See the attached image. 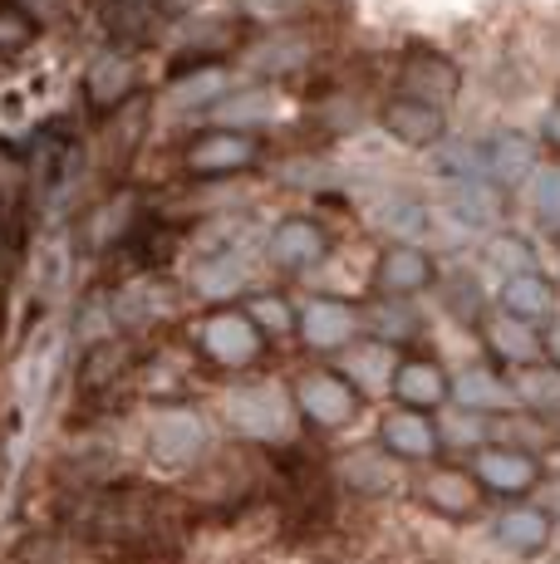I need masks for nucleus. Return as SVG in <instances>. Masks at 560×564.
<instances>
[{"label": "nucleus", "mask_w": 560, "mask_h": 564, "mask_svg": "<svg viewBox=\"0 0 560 564\" xmlns=\"http://www.w3.org/2000/svg\"><path fill=\"white\" fill-rule=\"evenodd\" d=\"M300 403L315 412L320 422H344L354 412V393L340 378H310V383L300 388Z\"/></svg>", "instance_id": "obj_17"}, {"label": "nucleus", "mask_w": 560, "mask_h": 564, "mask_svg": "<svg viewBox=\"0 0 560 564\" xmlns=\"http://www.w3.org/2000/svg\"><path fill=\"white\" fill-rule=\"evenodd\" d=\"M536 206L546 221H560V167L536 172Z\"/></svg>", "instance_id": "obj_24"}, {"label": "nucleus", "mask_w": 560, "mask_h": 564, "mask_svg": "<svg viewBox=\"0 0 560 564\" xmlns=\"http://www.w3.org/2000/svg\"><path fill=\"white\" fill-rule=\"evenodd\" d=\"M300 329H305L310 344L330 349V344H344L354 334V314L344 305H335V300H315V305L305 310V319H300Z\"/></svg>", "instance_id": "obj_14"}, {"label": "nucleus", "mask_w": 560, "mask_h": 564, "mask_svg": "<svg viewBox=\"0 0 560 564\" xmlns=\"http://www.w3.org/2000/svg\"><path fill=\"white\" fill-rule=\"evenodd\" d=\"M384 447L398 452V457L423 462V457H433L438 452V427L428 422V412H418V408L394 412V417L384 422Z\"/></svg>", "instance_id": "obj_9"}, {"label": "nucleus", "mask_w": 560, "mask_h": 564, "mask_svg": "<svg viewBox=\"0 0 560 564\" xmlns=\"http://www.w3.org/2000/svg\"><path fill=\"white\" fill-rule=\"evenodd\" d=\"M222 69H202V74H187V79L172 84V94H177V104H202V99H217L222 94Z\"/></svg>", "instance_id": "obj_22"}, {"label": "nucleus", "mask_w": 560, "mask_h": 564, "mask_svg": "<svg viewBox=\"0 0 560 564\" xmlns=\"http://www.w3.org/2000/svg\"><path fill=\"white\" fill-rule=\"evenodd\" d=\"M541 506H546V516H560V476H556V481L551 486H541Z\"/></svg>", "instance_id": "obj_31"}, {"label": "nucleus", "mask_w": 560, "mask_h": 564, "mask_svg": "<svg viewBox=\"0 0 560 564\" xmlns=\"http://www.w3.org/2000/svg\"><path fill=\"white\" fill-rule=\"evenodd\" d=\"M541 339H546V354H551V364L560 368V314H556L551 324H546V334H541Z\"/></svg>", "instance_id": "obj_29"}, {"label": "nucleus", "mask_w": 560, "mask_h": 564, "mask_svg": "<svg viewBox=\"0 0 560 564\" xmlns=\"http://www.w3.org/2000/svg\"><path fill=\"white\" fill-rule=\"evenodd\" d=\"M497 540L516 555H536V550L551 545V516L541 506H511L497 516Z\"/></svg>", "instance_id": "obj_7"}, {"label": "nucleus", "mask_w": 560, "mask_h": 564, "mask_svg": "<svg viewBox=\"0 0 560 564\" xmlns=\"http://www.w3.org/2000/svg\"><path fill=\"white\" fill-rule=\"evenodd\" d=\"M379 226L384 231H394V236H403V241H413V236H423L428 216H423V206L418 202L389 197V202H379Z\"/></svg>", "instance_id": "obj_20"}, {"label": "nucleus", "mask_w": 560, "mask_h": 564, "mask_svg": "<svg viewBox=\"0 0 560 564\" xmlns=\"http://www.w3.org/2000/svg\"><path fill=\"white\" fill-rule=\"evenodd\" d=\"M541 133H546V143H556V148H560V108H551V113H546Z\"/></svg>", "instance_id": "obj_32"}, {"label": "nucleus", "mask_w": 560, "mask_h": 564, "mask_svg": "<svg viewBox=\"0 0 560 564\" xmlns=\"http://www.w3.org/2000/svg\"><path fill=\"white\" fill-rule=\"evenodd\" d=\"M271 256L280 265H315L325 256V231L315 221H286L271 236Z\"/></svg>", "instance_id": "obj_13"}, {"label": "nucleus", "mask_w": 560, "mask_h": 564, "mask_svg": "<svg viewBox=\"0 0 560 564\" xmlns=\"http://www.w3.org/2000/svg\"><path fill=\"white\" fill-rule=\"evenodd\" d=\"M207 344H212V354H217V359L246 364L256 354V329H251V319H241V314H222V319H212Z\"/></svg>", "instance_id": "obj_15"}, {"label": "nucleus", "mask_w": 560, "mask_h": 564, "mask_svg": "<svg viewBox=\"0 0 560 564\" xmlns=\"http://www.w3.org/2000/svg\"><path fill=\"white\" fill-rule=\"evenodd\" d=\"M452 212L467 226H492L502 216L497 182H452Z\"/></svg>", "instance_id": "obj_16"}, {"label": "nucleus", "mask_w": 560, "mask_h": 564, "mask_svg": "<svg viewBox=\"0 0 560 564\" xmlns=\"http://www.w3.org/2000/svg\"><path fill=\"white\" fill-rule=\"evenodd\" d=\"M536 172V143L526 133H497L487 143V177L502 187H516Z\"/></svg>", "instance_id": "obj_8"}, {"label": "nucleus", "mask_w": 560, "mask_h": 564, "mask_svg": "<svg viewBox=\"0 0 560 564\" xmlns=\"http://www.w3.org/2000/svg\"><path fill=\"white\" fill-rule=\"evenodd\" d=\"M443 172H448L452 182H492V177H487V148L448 143V148H443Z\"/></svg>", "instance_id": "obj_21"}, {"label": "nucleus", "mask_w": 560, "mask_h": 564, "mask_svg": "<svg viewBox=\"0 0 560 564\" xmlns=\"http://www.w3.org/2000/svg\"><path fill=\"white\" fill-rule=\"evenodd\" d=\"M457 403L477 408V412H497L511 403V388H506L497 373H487V368H467V373L457 378Z\"/></svg>", "instance_id": "obj_18"}, {"label": "nucleus", "mask_w": 560, "mask_h": 564, "mask_svg": "<svg viewBox=\"0 0 560 564\" xmlns=\"http://www.w3.org/2000/svg\"><path fill=\"white\" fill-rule=\"evenodd\" d=\"M472 476L497 496H526L541 486L536 457L531 452H516V447H482L477 457H472Z\"/></svg>", "instance_id": "obj_1"}, {"label": "nucleus", "mask_w": 560, "mask_h": 564, "mask_svg": "<svg viewBox=\"0 0 560 564\" xmlns=\"http://www.w3.org/2000/svg\"><path fill=\"white\" fill-rule=\"evenodd\" d=\"M556 305V290L546 275H536V270H521V275H506L502 285V310L516 314V319H546Z\"/></svg>", "instance_id": "obj_11"}, {"label": "nucleus", "mask_w": 560, "mask_h": 564, "mask_svg": "<svg viewBox=\"0 0 560 564\" xmlns=\"http://www.w3.org/2000/svg\"><path fill=\"white\" fill-rule=\"evenodd\" d=\"M128 84V69H118V64H109V74H104V64L94 69V94H99V104H114L118 94H123Z\"/></svg>", "instance_id": "obj_26"}, {"label": "nucleus", "mask_w": 560, "mask_h": 564, "mask_svg": "<svg viewBox=\"0 0 560 564\" xmlns=\"http://www.w3.org/2000/svg\"><path fill=\"white\" fill-rule=\"evenodd\" d=\"M516 398L531 403L536 412H560V368L526 364L521 373H516Z\"/></svg>", "instance_id": "obj_19"}, {"label": "nucleus", "mask_w": 560, "mask_h": 564, "mask_svg": "<svg viewBox=\"0 0 560 564\" xmlns=\"http://www.w3.org/2000/svg\"><path fill=\"white\" fill-rule=\"evenodd\" d=\"M256 113H266V99H256V94H251V104H231V108H226V118H256Z\"/></svg>", "instance_id": "obj_30"}, {"label": "nucleus", "mask_w": 560, "mask_h": 564, "mask_svg": "<svg viewBox=\"0 0 560 564\" xmlns=\"http://www.w3.org/2000/svg\"><path fill=\"white\" fill-rule=\"evenodd\" d=\"M256 319H266L271 329H286V310L276 305V300H266V305H256Z\"/></svg>", "instance_id": "obj_28"}, {"label": "nucleus", "mask_w": 560, "mask_h": 564, "mask_svg": "<svg viewBox=\"0 0 560 564\" xmlns=\"http://www.w3.org/2000/svg\"><path fill=\"white\" fill-rule=\"evenodd\" d=\"M384 128L398 138V143H408V148H428V143H438L443 138V108H433V104H423V99H394L389 108H384Z\"/></svg>", "instance_id": "obj_4"}, {"label": "nucleus", "mask_w": 560, "mask_h": 564, "mask_svg": "<svg viewBox=\"0 0 560 564\" xmlns=\"http://www.w3.org/2000/svg\"><path fill=\"white\" fill-rule=\"evenodd\" d=\"M487 344H492V354L506 359V364H536V354L546 349V339L536 334V324L516 319V314H506V310L487 324Z\"/></svg>", "instance_id": "obj_10"}, {"label": "nucleus", "mask_w": 560, "mask_h": 564, "mask_svg": "<svg viewBox=\"0 0 560 564\" xmlns=\"http://www.w3.org/2000/svg\"><path fill=\"white\" fill-rule=\"evenodd\" d=\"M379 290L384 295H413V290H423L428 280H433V260H428L418 246H394V251L379 256Z\"/></svg>", "instance_id": "obj_6"}, {"label": "nucleus", "mask_w": 560, "mask_h": 564, "mask_svg": "<svg viewBox=\"0 0 560 564\" xmlns=\"http://www.w3.org/2000/svg\"><path fill=\"white\" fill-rule=\"evenodd\" d=\"M492 260H497L502 270H511V275H521V270H536L531 246H526L521 236H497V241H492Z\"/></svg>", "instance_id": "obj_23"}, {"label": "nucleus", "mask_w": 560, "mask_h": 564, "mask_svg": "<svg viewBox=\"0 0 560 564\" xmlns=\"http://www.w3.org/2000/svg\"><path fill=\"white\" fill-rule=\"evenodd\" d=\"M423 501L443 516H472L482 506V481L457 466H438L423 476Z\"/></svg>", "instance_id": "obj_3"}, {"label": "nucleus", "mask_w": 560, "mask_h": 564, "mask_svg": "<svg viewBox=\"0 0 560 564\" xmlns=\"http://www.w3.org/2000/svg\"><path fill=\"white\" fill-rule=\"evenodd\" d=\"M448 305L457 310V314H467V319H472V314L482 310V295H477V285H472L467 275H462V280H452V295H448Z\"/></svg>", "instance_id": "obj_27"}, {"label": "nucleus", "mask_w": 560, "mask_h": 564, "mask_svg": "<svg viewBox=\"0 0 560 564\" xmlns=\"http://www.w3.org/2000/svg\"><path fill=\"white\" fill-rule=\"evenodd\" d=\"M20 40H30V15L20 6H0V50L20 45Z\"/></svg>", "instance_id": "obj_25"}, {"label": "nucleus", "mask_w": 560, "mask_h": 564, "mask_svg": "<svg viewBox=\"0 0 560 564\" xmlns=\"http://www.w3.org/2000/svg\"><path fill=\"white\" fill-rule=\"evenodd\" d=\"M256 158V143L241 133H212L202 138L197 148L187 153V167L192 172H231V167H246Z\"/></svg>", "instance_id": "obj_12"}, {"label": "nucleus", "mask_w": 560, "mask_h": 564, "mask_svg": "<svg viewBox=\"0 0 560 564\" xmlns=\"http://www.w3.org/2000/svg\"><path fill=\"white\" fill-rule=\"evenodd\" d=\"M394 393L403 398V408L433 412L438 403H448L452 383H448V373L433 359H403L398 364V373H394Z\"/></svg>", "instance_id": "obj_5"}, {"label": "nucleus", "mask_w": 560, "mask_h": 564, "mask_svg": "<svg viewBox=\"0 0 560 564\" xmlns=\"http://www.w3.org/2000/svg\"><path fill=\"white\" fill-rule=\"evenodd\" d=\"M457 64L448 59V54H438V50H413L403 59V94L408 99H423V104H433V108H443L452 94H457Z\"/></svg>", "instance_id": "obj_2"}]
</instances>
